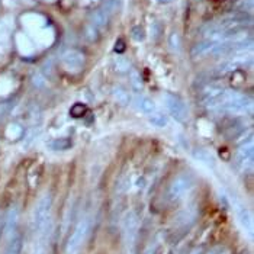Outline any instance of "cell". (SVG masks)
Returning a JSON list of instances; mask_svg holds the SVG:
<instances>
[{"mask_svg":"<svg viewBox=\"0 0 254 254\" xmlns=\"http://www.w3.org/2000/svg\"><path fill=\"white\" fill-rule=\"evenodd\" d=\"M203 106H206L212 111L222 112V114L241 115V114L250 112L253 108V103H252V99L247 98L246 95L235 92V90L219 89L212 98L203 103Z\"/></svg>","mask_w":254,"mask_h":254,"instance_id":"cell-1","label":"cell"},{"mask_svg":"<svg viewBox=\"0 0 254 254\" xmlns=\"http://www.w3.org/2000/svg\"><path fill=\"white\" fill-rule=\"evenodd\" d=\"M53 208V196L51 193H45L38 200L34 214H32V231L34 235L44 233L50 224V214Z\"/></svg>","mask_w":254,"mask_h":254,"instance_id":"cell-2","label":"cell"},{"mask_svg":"<svg viewBox=\"0 0 254 254\" xmlns=\"http://www.w3.org/2000/svg\"><path fill=\"white\" fill-rule=\"evenodd\" d=\"M195 188V177L190 173H180L176 176L169 189H167V200L169 202H177L180 199H183V196H186L192 189Z\"/></svg>","mask_w":254,"mask_h":254,"instance_id":"cell-3","label":"cell"},{"mask_svg":"<svg viewBox=\"0 0 254 254\" xmlns=\"http://www.w3.org/2000/svg\"><path fill=\"white\" fill-rule=\"evenodd\" d=\"M90 218L86 216L83 218L80 222L77 224V227L74 228V231L71 233L68 241H67V246H65V254H77L80 247L83 246L86 237L89 234V230H90Z\"/></svg>","mask_w":254,"mask_h":254,"instance_id":"cell-4","label":"cell"},{"mask_svg":"<svg viewBox=\"0 0 254 254\" xmlns=\"http://www.w3.org/2000/svg\"><path fill=\"white\" fill-rule=\"evenodd\" d=\"M138 230H139L138 216L134 212H129L124 222V243H125L127 254H134L135 243L138 238Z\"/></svg>","mask_w":254,"mask_h":254,"instance_id":"cell-5","label":"cell"},{"mask_svg":"<svg viewBox=\"0 0 254 254\" xmlns=\"http://www.w3.org/2000/svg\"><path fill=\"white\" fill-rule=\"evenodd\" d=\"M166 106L170 112V115L176 119L177 122H186V119L189 117V112H188V108L185 105V102L177 96L173 95H167L166 96Z\"/></svg>","mask_w":254,"mask_h":254,"instance_id":"cell-6","label":"cell"},{"mask_svg":"<svg viewBox=\"0 0 254 254\" xmlns=\"http://www.w3.org/2000/svg\"><path fill=\"white\" fill-rule=\"evenodd\" d=\"M253 158H254V145L253 141H247L244 142L238 151H237V156H235V161H237V166L243 170H247L253 166Z\"/></svg>","mask_w":254,"mask_h":254,"instance_id":"cell-7","label":"cell"},{"mask_svg":"<svg viewBox=\"0 0 254 254\" xmlns=\"http://www.w3.org/2000/svg\"><path fill=\"white\" fill-rule=\"evenodd\" d=\"M18 221H19V209L16 205L10 206L9 211L4 214V224H3V234L7 235V238L18 231Z\"/></svg>","mask_w":254,"mask_h":254,"instance_id":"cell-8","label":"cell"},{"mask_svg":"<svg viewBox=\"0 0 254 254\" xmlns=\"http://www.w3.org/2000/svg\"><path fill=\"white\" fill-rule=\"evenodd\" d=\"M23 252V235L19 231L7 238V244L1 254H22Z\"/></svg>","mask_w":254,"mask_h":254,"instance_id":"cell-9","label":"cell"},{"mask_svg":"<svg viewBox=\"0 0 254 254\" xmlns=\"http://www.w3.org/2000/svg\"><path fill=\"white\" fill-rule=\"evenodd\" d=\"M134 103H135V108H137L138 111L145 114V115H151V114L157 112L156 103L151 99L145 98V96H137Z\"/></svg>","mask_w":254,"mask_h":254,"instance_id":"cell-10","label":"cell"},{"mask_svg":"<svg viewBox=\"0 0 254 254\" xmlns=\"http://www.w3.org/2000/svg\"><path fill=\"white\" fill-rule=\"evenodd\" d=\"M114 98L117 99L118 103H121V105H124V106H127V105H129V102H131V98H129V95L124 90V89H121V87H117V89H114Z\"/></svg>","mask_w":254,"mask_h":254,"instance_id":"cell-11","label":"cell"},{"mask_svg":"<svg viewBox=\"0 0 254 254\" xmlns=\"http://www.w3.org/2000/svg\"><path fill=\"white\" fill-rule=\"evenodd\" d=\"M148 119H150V122L153 124V125H156L158 128H163V127H166L167 125V118L164 117L161 112H154V114H151V115H148Z\"/></svg>","mask_w":254,"mask_h":254,"instance_id":"cell-12","label":"cell"}]
</instances>
